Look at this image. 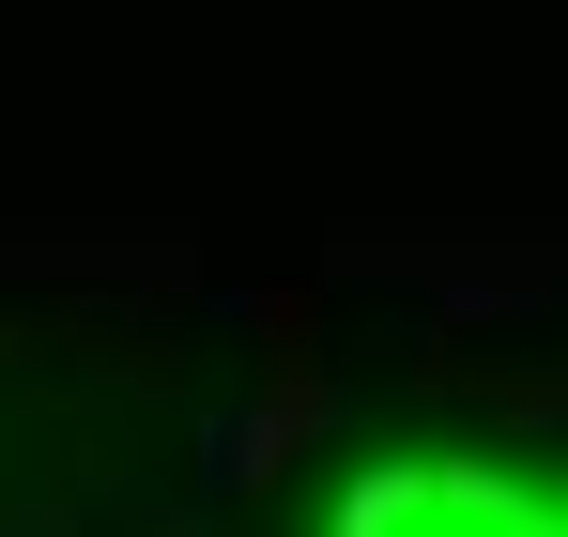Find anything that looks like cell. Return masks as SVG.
<instances>
[{"label":"cell","instance_id":"1","mask_svg":"<svg viewBox=\"0 0 568 537\" xmlns=\"http://www.w3.org/2000/svg\"><path fill=\"white\" fill-rule=\"evenodd\" d=\"M262 368H307V292H262Z\"/></svg>","mask_w":568,"mask_h":537}]
</instances>
